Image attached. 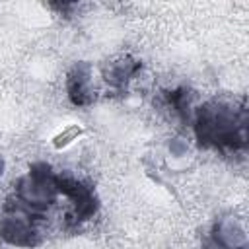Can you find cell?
Returning a JSON list of instances; mask_svg holds the SVG:
<instances>
[{"label":"cell","mask_w":249,"mask_h":249,"mask_svg":"<svg viewBox=\"0 0 249 249\" xmlns=\"http://www.w3.org/2000/svg\"><path fill=\"white\" fill-rule=\"evenodd\" d=\"M18 191L23 202H27L33 208H43L54 196V181L49 175V169L45 165H43V171H37V167H33V171L19 181Z\"/></svg>","instance_id":"obj_1"},{"label":"cell","mask_w":249,"mask_h":249,"mask_svg":"<svg viewBox=\"0 0 249 249\" xmlns=\"http://www.w3.org/2000/svg\"><path fill=\"white\" fill-rule=\"evenodd\" d=\"M214 241L220 249H243L247 245V233L239 220L222 218L214 228Z\"/></svg>","instance_id":"obj_2"},{"label":"cell","mask_w":249,"mask_h":249,"mask_svg":"<svg viewBox=\"0 0 249 249\" xmlns=\"http://www.w3.org/2000/svg\"><path fill=\"white\" fill-rule=\"evenodd\" d=\"M33 233L35 231L31 230L29 222L23 218H6L2 224V237L16 245H33Z\"/></svg>","instance_id":"obj_3"},{"label":"cell","mask_w":249,"mask_h":249,"mask_svg":"<svg viewBox=\"0 0 249 249\" xmlns=\"http://www.w3.org/2000/svg\"><path fill=\"white\" fill-rule=\"evenodd\" d=\"M68 93L70 99L78 105H84L89 101V66L78 64L68 80Z\"/></svg>","instance_id":"obj_4"},{"label":"cell","mask_w":249,"mask_h":249,"mask_svg":"<svg viewBox=\"0 0 249 249\" xmlns=\"http://www.w3.org/2000/svg\"><path fill=\"white\" fill-rule=\"evenodd\" d=\"M132 72H134V66H128V62H117L111 68V74H109L107 80L113 82V84H123Z\"/></svg>","instance_id":"obj_5"},{"label":"cell","mask_w":249,"mask_h":249,"mask_svg":"<svg viewBox=\"0 0 249 249\" xmlns=\"http://www.w3.org/2000/svg\"><path fill=\"white\" fill-rule=\"evenodd\" d=\"M169 150H171L173 156H183V154L187 152V144H185L183 140H171Z\"/></svg>","instance_id":"obj_6"},{"label":"cell","mask_w":249,"mask_h":249,"mask_svg":"<svg viewBox=\"0 0 249 249\" xmlns=\"http://www.w3.org/2000/svg\"><path fill=\"white\" fill-rule=\"evenodd\" d=\"M2 173H4V160L0 158V175H2Z\"/></svg>","instance_id":"obj_7"}]
</instances>
